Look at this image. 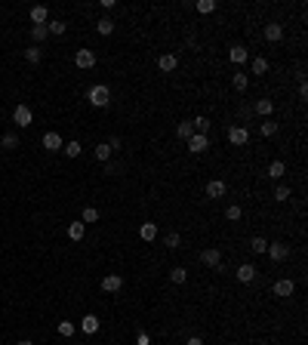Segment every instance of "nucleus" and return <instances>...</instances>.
Masks as SVG:
<instances>
[{"mask_svg": "<svg viewBox=\"0 0 308 345\" xmlns=\"http://www.w3.org/2000/svg\"><path fill=\"white\" fill-rule=\"evenodd\" d=\"M86 99H89V105H93V108H105L108 102H111V89L105 84H96V86H89Z\"/></svg>", "mask_w": 308, "mask_h": 345, "instance_id": "f257e3e1", "label": "nucleus"}, {"mask_svg": "<svg viewBox=\"0 0 308 345\" xmlns=\"http://www.w3.org/2000/svg\"><path fill=\"white\" fill-rule=\"evenodd\" d=\"M228 142H231V145H237V148H241V145H247V142H250V130H247L244 123L228 126Z\"/></svg>", "mask_w": 308, "mask_h": 345, "instance_id": "f03ea898", "label": "nucleus"}, {"mask_svg": "<svg viewBox=\"0 0 308 345\" xmlns=\"http://www.w3.org/2000/svg\"><path fill=\"white\" fill-rule=\"evenodd\" d=\"M13 123L19 126V130H25V126L34 123V111H31L28 105H16V111H13Z\"/></svg>", "mask_w": 308, "mask_h": 345, "instance_id": "7ed1b4c3", "label": "nucleus"}, {"mask_svg": "<svg viewBox=\"0 0 308 345\" xmlns=\"http://www.w3.org/2000/svg\"><path fill=\"white\" fill-rule=\"evenodd\" d=\"M200 262H203L207 268H219V265H222V253H219V247H207V250L200 253Z\"/></svg>", "mask_w": 308, "mask_h": 345, "instance_id": "20e7f679", "label": "nucleus"}, {"mask_svg": "<svg viewBox=\"0 0 308 345\" xmlns=\"http://www.w3.org/2000/svg\"><path fill=\"white\" fill-rule=\"evenodd\" d=\"M207 148H210V136H200V133H195V136L188 139V151H191V154H203Z\"/></svg>", "mask_w": 308, "mask_h": 345, "instance_id": "39448f33", "label": "nucleus"}, {"mask_svg": "<svg viewBox=\"0 0 308 345\" xmlns=\"http://www.w3.org/2000/svg\"><path fill=\"white\" fill-rule=\"evenodd\" d=\"M262 34H265L268 43H280V40H283V25H280V22H268Z\"/></svg>", "mask_w": 308, "mask_h": 345, "instance_id": "423d86ee", "label": "nucleus"}, {"mask_svg": "<svg viewBox=\"0 0 308 345\" xmlns=\"http://www.w3.org/2000/svg\"><path fill=\"white\" fill-rule=\"evenodd\" d=\"M265 253H268V256L275 259V262H283V259L290 256V247H287V244H280V240H275V244H268V250H265Z\"/></svg>", "mask_w": 308, "mask_h": 345, "instance_id": "0eeeda50", "label": "nucleus"}, {"mask_svg": "<svg viewBox=\"0 0 308 345\" xmlns=\"http://www.w3.org/2000/svg\"><path fill=\"white\" fill-rule=\"evenodd\" d=\"M74 65H77V68H93V65H96V53H93V50H77Z\"/></svg>", "mask_w": 308, "mask_h": 345, "instance_id": "6e6552de", "label": "nucleus"}, {"mask_svg": "<svg viewBox=\"0 0 308 345\" xmlns=\"http://www.w3.org/2000/svg\"><path fill=\"white\" fill-rule=\"evenodd\" d=\"M120 287H123L120 274H105V278H102V290H105V293H117Z\"/></svg>", "mask_w": 308, "mask_h": 345, "instance_id": "1a4fd4ad", "label": "nucleus"}, {"mask_svg": "<svg viewBox=\"0 0 308 345\" xmlns=\"http://www.w3.org/2000/svg\"><path fill=\"white\" fill-rule=\"evenodd\" d=\"M228 59H231L234 65H244V62L250 59V50H247V47H241V43H234V47L228 50Z\"/></svg>", "mask_w": 308, "mask_h": 345, "instance_id": "9d476101", "label": "nucleus"}, {"mask_svg": "<svg viewBox=\"0 0 308 345\" xmlns=\"http://www.w3.org/2000/svg\"><path fill=\"white\" fill-rule=\"evenodd\" d=\"M237 281L241 284H250V281H256V265H250V262H244V265H237Z\"/></svg>", "mask_w": 308, "mask_h": 345, "instance_id": "9b49d317", "label": "nucleus"}, {"mask_svg": "<svg viewBox=\"0 0 308 345\" xmlns=\"http://www.w3.org/2000/svg\"><path fill=\"white\" fill-rule=\"evenodd\" d=\"M62 136L59 133H43V148H47V151H62Z\"/></svg>", "mask_w": 308, "mask_h": 345, "instance_id": "f8f14e48", "label": "nucleus"}, {"mask_svg": "<svg viewBox=\"0 0 308 345\" xmlns=\"http://www.w3.org/2000/svg\"><path fill=\"white\" fill-rule=\"evenodd\" d=\"M47 19H50V9L43 6V3L31 6V22H34V25H47Z\"/></svg>", "mask_w": 308, "mask_h": 345, "instance_id": "ddd939ff", "label": "nucleus"}, {"mask_svg": "<svg viewBox=\"0 0 308 345\" xmlns=\"http://www.w3.org/2000/svg\"><path fill=\"white\" fill-rule=\"evenodd\" d=\"M99 327H102V324H99V317H96V315H84V320H81V330L86 333V336L99 333Z\"/></svg>", "mask_w": 308, "mask_h": 345, "instance_id": "4468645a", "label": "nucleus"}, {"mask_svg": "<svg viewBox=\"0 0 308 345\" xmlns=\"http://www.w3.org/2000/svg\"><path fill=\"white\" fill-rule=\"evenodd\" d=\"M176 65H179V59H176L173 53H164L161 59H157V68H161V71H167V74H169V71H176Z\"/></svg>", "mask_w": 308, "mask_h": 345, "instance_id": "2eb2a0df", "label": "nucleus"}, {"mask_svg": "<svg viewBox=\"0 0 308 345\" xmlns=\"http://www.w3.org/2000/svg\"><path fill=\"white\" fill-rule=\"evenodd\" d=\"M271 111H275V102H271V99H259L256 102V105H253V114H262V117H271Z\"/></svg>", "mask_w": 308, "mask_h": 345, "instance_id": "dca6fc26", "label": "nucleus"}, {"mask_svg": "<svg viewBox=\"0 0 308 345\" xmlns=\"http://www.w3.org/2000/svg\"><path fill=\"white\" fill-rule=\"evenodd\" d=\"M225 194V182L222 179H210L207 182V198H222Z\"/></svg>", "mask_w": 308, "mask_h": 345, "instance_id": "f3484780", "label": "nucleus"}, {"mask_svg": "<svg viewBox=\"0 0 308 345\" xmlns=\"http://www.w3.org/2000/svg\"><path fill=\"white\" fill-rule=\"evenodd\" d=\"M293 290H296V284L290 278H283V281L275 284V296H293Z\"/></svg>", "mask_w": 308, "mask_h": 345, "instance_id": "a211bd4d", "label": "nucleus"}, {"mask_svg": "<svg viewBox=\"0 0 308 345\" xmlns=\"http://www.w3.org/2000/svg\"><path fill=\"white\" fill-rule=\"evenodd\" d=\"M84 234H86L84 222H68V237H71V240H84Z\"/></svg>", "mask_w": 308, "mask_h": 345, "instance_id": "6ab92c4d", "label": "nucleus"}, {"mask_svg": "<svg viewBox=\"0 0 308 345\" xmlns=\"http://www.w3.org/2000/svg\"><path fill=\"white\" fill-rule=\"evenodd\" d=\"M47 34H50V28H47V25H31V40H34V47L47 40Z\"/></svg>", "mask_w": 308, "mask_h": 345, "instance_id": "aec40b11", "label": "nucleus"}, {"mask_svg": "<svg viewBox=\"0 0 308 345\" xmlns=\"http://www.w3.org/2000/svg\"><path fill=\"white\" fill-rule=\"evenodd\" d=\"M176 136H179V139H191V136H195V123H191V120H182V123L176 126Z\"/></svg>", "mask_w": 308, "mask_h": 345, "instance_id": "412c9836", "label": "nucleus"}, {"mask_svg": "<svg viewBox=\"0 0 308 345\" xmlns=\"http://www.w3.org/2000/svg\"><path fill=\"white\" fill-rule=\"evenodd\" d=\"M139 234H142V240H148V244H151V240L157 237V225H154V222H142Z\"/></svg>", "mask_w": 308, "mask_h": 345, "instance_id": "4be33fe9", "label": "nucleus"}, {"mask_svg": "<svg viewBox=\"0 0 308 345\" xmlns=\"http://www.w3.org/2000/svg\"><path fill=\"white\" fill-rule=\"evenodd\" d=\"M250 250H253L256 256H265V250H268V240H265V237H253V240H250Z\"/></svg>", "mask_w": 308, "mask_h": 345, "instance_id": "5701e85b", "label": "nucleus"}, {"mask_svg": "<svg viewBox=\"0 0 308 345\" xmlns=\"http://www.w3.org/2000/svg\"><path fill=\"white\" fill-rule=\"evenodd\" d=\"M25 59H28L31 65H40V59H43V47H28V50H25Z\"/></svg>", "mask_w": 308, "mask_h": 345, "instance_id": "b1692460", "label": "nucleus"}, {"mask_svg": "<svg viewBox=\"0 0 308 345\" xmlns=\"http://www.w3.org/2000/svg\"><path fill=\"white\" fill-rule=\"evenodd\" d=\"M283 172H287V167H283V160H271V164H268V176H271V179H280Z\"/></svg>", "mask_w": 308, "mask_h": 345, "instance_id": "393cba45", "label": "nucleus"}, {"mask_svg": "<svg viewBox=\"0 0 308 345\" xmlns=\"http://www.w3.org/2000/svg\"><path fill=\"white\" fill-rule=\"evenodd\" d=\"M231 84H234V89H237V93H244V89L250 86V77H247L244 71H237V74L231 77Z\"/></svg>", "mask_w": 308, "mask_h": 345, "instance_id": "a878e982", "label": "nucleus"}, {"mask_svg": "<svg viewBox=\"0 0 308 345\" xmlns=\"http://www.w3.org/2000/svg\"><path fill=\"white\" fill-rule=\"evenodd\" d=\"M111 148H108V142H102V145H96V160H102V164H108L111 160Z\"/></svg>", "mask_w": 308, "mask_h": 345, "instance_id": "bb28decb", "label": "nucleus"}, {"mask_svg": "<svg viewBox=\"0 0 308 345\" xmlns=\"http://www.w3.org/2000/svg\"><path fill=\"white\" fill-rule=\"evenodd\" d=\"M62 151H65L68 157H81V151H84V145L71 139V142H68V145H62Z\"/></svg>", "mask_w": 308, "mask_h": 345, "instance_id": "cd10ccee", "label": "nucleus"}, {"mask_svg": "<svg viewBox=\"0 0 308 345\" xmlns=\"http://www.w3.org/2000/svg\"><path fill=\"white\" fill-rule=\"evenodd\" d=\"M265 71H268V59H265V56H256V59H253V74L265 77Z\"/></svg>", "mask_w": 308, "mask_h": 345, "instance_id": "c85d7f7f", "label": "nucleus"}, {"mask_svg": "<svg viewBox=\"0 0 308 345\" xmlns=\"http://www.w3.org/2000/svg\"><path fill=\"white\" fill-rule=\"evenodd\" d=\"M191 123H195V133H200V136H207V133H210V126H213L207 117H195Z\"/></svg>", "mask_w": 308, "mask_h": 345, "instance_id": "c756f323", "label": "nucleus"}, {"mask_svg": "<svg viewBox=\"0 0 308 345\" xmlns=\"http://www.w3.org/2000/svg\"><path fill=\"white\" fill-rule=\"evenodd\" d=\"M0 145H3L6 151H13V148H19V136H16V133H6L3 139H0Z\"/></svg>", "mask_w": 308, "mask_h": 345, "instance_id": "7c9ffc66", "label": "nucleus"}, {"mask_svg": "<svg viewBox=\"0 0 308 345\" xmlns=\"http://www.w3.org/2000/svg\"><path fill=\"white\" fill-rule=\"evenodd\" d=\"M241 216H244V210H241V206H237V203H231V206H228V210H225V219H228V222H237V219H241Z\"/></svg>", "mask_w": 308, "mask_h": 345, "instance_id": "2f4dec72", "label": "nucleus"}, {"mask_svg": "<svg viewBox=\"0 0 308 345\" xmlns=\"http://www.w3.org/2000/svg\"><path fill=\"white\" fill-rule=\"evenodd\" d=\"M96 28H99V34H111V31H114V22H111L108 16H102V19L96 22Z\"/></svg>", "mask_w": 308, "mask_h": 345, "instance_id": "473e14b6", "label": "nucleus"}, {"mask_svg": "<svg viewBox=\"0 0 308 345\" xmlns=\"http://www.w3.org/2000/svg\"><path fill=\"white\" fill-rule=\"evenodd\" d=\"M47 28H50V34H65L68 31V25L62 19H53V22H47Z\"/></svg>", "mask_w": 308, "mask_h": 345, "instance_id": "72a5a7b5", "label": "nucleus"}, {"mask_svg": "<svg viewBox=\"0 0 308 345\" xmlns=\"http://www.w3.org/2000/svg\"><path fill=\"white\" fill-rule=\"evenodd\" d=\"M275 201H278V203H283V201H290V185H283V182H280V185L275 188Z\"/></svg>", "mask_w": 308, "mask_h": 345, "instance_id": "f704fd0d", "label": "nucleus"}, {"mask_svg": "<svg viewBox=\"0 0 308 345\" xmlns=\"http://www.w3.org/2000/svg\"><path fill=\"white\" fill-rule=\"evenodd\" d=\"M195 9L197 13H216V0H197Z\"/></svg>", "mask_w": 308, "mask_h": 345, "instance_id": "c9c22d12", "label": "nucleus"}, {"mask_svg": "<svg viewBox=\"0 0 308 345\" xmlns=\"http://www.w3.org/2000/svg\"><path fill=\"white\" fill-rule=\"evenodd\" d=\"M56 330H59V336H68V339L74 336V324H71V320H59V327H56Z\"/></svg>", "mask_w": 308, "mask_h": 345, "instance_id": "e433bc0d", "label": "nucleus"}, {"mask_svg": "<svg viewBox=\"0 0 308 345\" xmlns=\"http://www.w3.org/2000/svg\"><path fill=\"white\" fill-rule=\"evenodd\" d=\"M169 281H173V284H185L188 281V271L185 268H173V271H169Z\"/></svg>", "mask_w": 308, "mask_h": 345, "instance_id": "4c0bfd02", "label": "nucleus"}, {"mask_svg": "<svg viewBox=\"0 0 308 345\" xmlns=\"http://www.w3.org/2000/svg\"><path fill=\"white\" fill-rule=\"evenodd\" d=\"M259 133H262V136H275V133H278V123H275V120L259 123Z\"/></svg>", "mask_w": 308, "mask_h": 345, "instance_id": "58836bf2", "label": "nucleus"}, {"mask_svg": "<svg viewBox=\"0 0 308 345\" xmlns=\"http://www.w3.org/2000/svg\"><path fill=\"white\" fill-rule=\"evenodd\" d=\"M81 222H84V225H86V222H99V210H96V206H86Z\"/></svg>", "mask_w": 308, "mask_h": 345, "instance_id": "ea45409f", "label": "nucleus"}, {"mask_svg": "<svg viewBox=\"0 0 308 345\" xmlns=\"http://www.w3.org/2000/svg\"><path fill=\"white\" fill-rule=\"evenodd\" d=\"M237 114H241V120H253V105H244V102H241Z\"/></svg>", "mask_w": 308, "mask_h": 345, "instance_id": "a19ab883", "label": "nucleus"}, {"mask_svg": "<svg viewBox=\"0 0 308 345\" xmlns=\"http://www.w3.org/2000/svg\"><path fill=\"white\" fill-rule=\"evenodd\" d=\"M179 244H182V237H179V231H169V234H167V247H169V250H176Z\"/></svg>", "mask_w": 308, "mask_h": 345, "instance_id": "79ce46f5", "label": "nucleus"}, {"mask_svg": "<svg viewBox=\"0 0 308 345\" xmlns=\"http://www.w3.org/2000/svg\"><path fill=\"white\" fill-rule=\"evenodd\" d=\"M136 345H151V336H148V333H139V336H136Z\"/></svg>", "mask_w": 308, "mask_h": 345, "instance_id": "37998d69", "label": "nucleus"}, {"mask_svg": "<svg viewBox=\"0 0 308 345\" xmlns=\"http://www.w3.org/2000/svg\"><path fill=\"white\" fill-rule=\"evenodd\" d=\"M108 148H111V151H117V148H120V139H117V136H111V139H108Z\"/></svg>", "mask_w": 308, "mask_h": 345, "instance_id": "c03bdc74", "label": "nucleus"}, {"mask_svg": "<svg viewBox=\"0 0 308 345\" xmlns=\"http://www.w3.org/2000/svg\"><path fill=\"white\" fill-rule=\"evenodd\" d=\"M299 96H302V99L308 96V84H305V80H299Z\"/></svg>", "mask_w": 308, "mask_h": 345, "instance_id": "a18cd8bd", "label": "nucleus"}, {"mask_svg": "<svg viewBox=\"0 0 308 345\" xmlns=\"http://www.w3.org/2000/svg\"><path fill=\"white\" fill-rule=\"evenodd\" d=\"M185 345H203V339H200V336H191V339H188Z\"/></svg>", "mask_w": 308, "mask_h": 345, "instance_id": "49530a36", "label": "nucleus"}, {"mask_svg": "<svg viewBox=\"0 0 308 345\" xmlns=\"http://www.w3.org/2000/svg\"><path fill=\"white\" fill-rule=\"evenodd\" d=\"M19 345H34V342H28V339H25V342H19Z\"/></svg>", "mask_w": 308, "mask_h": 345, "instance_id": "de8ad7c7", "label": "nucleus"}]
</instances>
